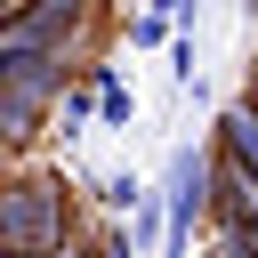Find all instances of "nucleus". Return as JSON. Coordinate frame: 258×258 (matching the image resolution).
Returning a JSON list of instances; mask_svg holds the SVG:
<instances>
[{
    "instance_id": "f257e3e1",
    "label": "nucleus",
    "mask_w": 258,
    "mask_h": 258,
    "mask_svg": "<svg viewBox=\"0 0 258 258\" xmlns=\"http://www.w3.org/2000/svg\"><path fill=\"white\" fill-rule=\"evenodd\" d=\"M56 242H64V194L56 185H8L0 194V250L48 258Z\"/></svg>"
},
{
    "instance_id": "f03ea898",
    "label": "nucleus",
    "mask_w": 258,
    "mask_h": 258,
    "mask_svg": "<svg viewBox=\"0 0 258 258\" xmlns=\"http://www.w3.org/2000/svg\"><path fill=\"white\" fill-rule=\"evenodd\" d=\"M194 218H210V153H177L169 161V242L194 234Z\"/></svg>"
},
{
    "instance_id": "7ed1b4c3",
    "label": "nucleus",
    "mask_w": 258,
    "mask_h": 258,
    "mask_svg": "<svg viewBox=\"0 0 258 258\" xmlns=\"http://www.w3.org/2000/svg\"><path fill=\"white\" fill-rule=\"evenodd\" d=\"M218 153H234V161L258 177V97L226 105V121H218Z\"/></svg>"
},
{
    "instance_id": "20e7f679",
    "label": "nucleus",
    "mask_w": 258,
    "mask_h": 258,
    "mask_svg": "<svg viewBox=\"0 0 258 258\" xmlns=\"http://www.w3.org/2000/svg\"><path fill=\"white\" fill-rule=\"evenodd\" d=\"M97 105H105V121H129V89L113 73H97Z\"/></svg>"
},
{
    "instance_id": "39448f33",
    "label": "nucleus",
    "mask_w": 258,
    "mask_h": 258,
    "mask_svg": "<svg viewBox=\"0 0 258 258\" xmlns=\"http://www.w3.org/2000/svg\"><path fill=\"white\" fill-rule=\"evenodd\" d=\"M129 40H137V48H153V40H169V16H161V8H145V16L129 24Z\"/></svg>"
},
{
    "instance_id": "423d86ee",
    "label": "nucleus",
    "mask_w": 258,
    "mask_h": 258,
    "mask_svg": "<svg viewBox=\"0 0 258 258\" xmlns=\"http://www.w3.org/2000/svg\"><path fill=\"white\" fill-rule=\"evenodd\" d=\"M153 8H161V16H194V0H153Z\"/></svg>"
},
{
    "instance_id": "0eeeda50",
    "label": "nucleus",
    "mask_w": 258,
    "mask_h": 258,
    "mask_svg": "<svg viewBox=\"0 0 258 258\" xmlns=\"http://www.w3.org/2000/svg\"><path fill=\"white\" fill-rule=\"evenodd\" d=\"M73 258H105V250H73Z\"/></svg>"
}]
</instances>
